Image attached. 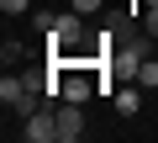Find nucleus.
<instances>
[{
  "mask_svg": "<svg viewBox=\"0 0 158 143\" xmlns=\"http://www.w3.org/2000/svg\"><path fill=\"white\" fill-rule=\"evenodd\" d=\"M116 111H121V117H137V111H142V85H121V90H116Z\"/></svg>",
  "mask_w": 158,
  "mask_h": 143,
  "instance_id": "20e7f679",
  "label": "nucleus"
},
{
  "mask_svg": "<svg viewBox=\"0 0 158 143\" xmlns=\"http://www.w3.org/2000/svg\"><path fill=\"white\" fill-rule=\"evenodd\" d=\"M21 138L27 143H53L58 138V111H32L27 127H21Z\"/></svg>",
  "mask_w": 158,
  "mask_h": 143,
  "instance_id": "7ed1b4c3",
  "label": "nucleus"
},
{
  "mask_svg": "<svg viewBox=\"0 0 158 143\" xmlns=\"http://www.w3.org/2000/svg\"><path fill=\"white\" fill-rule=\"evenodd\" d=\"M137 85H142V90H153V85H158V58H148V64L137 69Z\"/></svg>",
  "mask_w": 158,
  "mask_h": 143,
  "instance_id": "39448f33",
  "label": "nucleus"
},
{
  "mask_svg": "<svg viewBox=\"0 0 158 143\" xmlns=\"http://www.w3.org/2000/svg\"><path fill=\"white\" fill-rule=\"evenodd\" d=\"M0 58H6V69H11V64L27 58V48H21V42H6V48H0Z\"/></svg>",
  "mask_w": 158,
  "mask_h": 143,
  "instance_id": "0eeeda50",
  "label": "nucleus"
},
{
  "mask_svg": "<svg viewBox=\"0 0 158 143\" xmlns=\"http://www.w3.org/2000/svg\"><path fill=\"white\" fill-rule=\"evenodd\" d=\"M53 111H58V143H79L85 138V106L79 101H58Z\"/></svg>",
  "mask_w": 158,
  "mask_h": 143,
  "instance_id": "f03ea898",
  "label": "nucleus"
},
{
  "mask_svg": "<svg viewBox=\"0 0 158 143\" xmlns=\"http://www.w3.org/2000/svg\"><path fill=\"white\" fill-rule=\"evenodd\" d=\"M0 101H6V111H16V117H32V111H42V101H48V80L6 74V80H0Z\"/></svg>",
  "mask_w": 158,
  "mask_h": 143,
  "instance_id": "f257e3e1",
  "label": "nucleus"
},
{
  "mask_svg": "<svg viewBox=\"0 0 158 143\" xmlns=\"http://www.w3.org/2000/svg\"><path fill=\"white\" fill-rule=\"evenodd\" d=\"M0 11H6V16H21V11H32V0H0Z\"/></svg>",
  "mask_w": 158,
  "mask_h": 143,
  "instance_id": "6e6552de",
  "label": "nucleus"
},
{
  "mask_svg": "<svg viewBox=\"0 0 158 143\" xmlns=\"http://www.w3.org/2000/svg\"><path fill=\"white\" fill-rule=\"evenodd\" d=\"M142 32L158 37V0H148V11H142Z\"/></svg>",
  "mask_w": 158,
  "mask_h": 143,
  "instance_id": "423d86ee",
  "label": "nucleus"
}]
</instances>
